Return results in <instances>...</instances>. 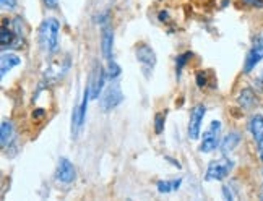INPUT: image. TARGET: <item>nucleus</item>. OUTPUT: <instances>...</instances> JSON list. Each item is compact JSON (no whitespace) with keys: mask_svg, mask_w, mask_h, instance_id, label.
<instances>
[{"mask_svg":"<svg viewBox=\"0 0 263 201\" xmlns=\"http://www.w3.org/2000/svg\"><path fill=\"white\" fill-rule=\"evenodd\" d=\"M59 33H60V23L57 18H47L41 25L39 30V41L43 49L47 52H55L59 49Z\"/></svg>","mask_w":263,"mask_h":201,"instance_id":"obj_1","label":"nucleus"},{"mask_svg":"<svg viewBox=\"0 0 263 201\" xmlns=\"http://www.w3.org/2000/svg\"><path fill=\"white\" fill-rule=\"evenodd\" d=\"M234 167V162L227 157H221L216 161H211L208 164V169H206V175L205 180L206 182H213V180H223L229 175V172Z\"/></svg>","mask_w":263,"mask_h":201,"instance_id":"obj_2","label":"nucleus"},{"mask_svg":"<svg viewBox=\"0 0 263 201\" xmlns=\"http://www.w3.org/2000/svg\"><path fill=\"white\" fill-rule=\"evenodd\" d=\"M109 13L106 12L101 18V26H102V36H101V49L102 55H104L106 60H110L112 57V44H114V33L112 28L109 25Z\"/></svg>","mask_w":263,"mask_h":201,"instance_id":"obj_3","label":"nucleus"},{"mask_svg":"<svg viewBox=\"0 0 263 201\" xmlns=\"http://www.w3.org/2000/svg\"><path fill=\"white\" fill-rule=\"evenodd\" d=\"M135 55H137V60L140 62L142 67H143V72L147 73L148 76V72L153 70L155 65H156V52L151 49V47L148 44H138L137 49H135Z\"/></svg>","mask_w":263,"mask_h":201,"instance_id":"obj_4","label":"nucleus"},{"mask_svg":"<svg viewBox=\"0 0 263 201\" xmlns=\"http://www.w3.org/2000/svg\"><path fill=\"white\" fill-rule=\"evenodd\" d=\"M219 131H221V122L213 120L210 128L206 130V133L203 135V141L200 144V151L202 152H211L218 148L219 144Z\"/></svg>","mask_w":263,"mask_h":201,"instance_id":"obj_5","label":"nucleus"},{"mask_svg":"<svg viewBox=\"0 0 263 201\" xmlns=\"http://www.w3.org/2000/svg\"><path fill=\"white\" fill-rule=\"evenodd\" d=\"M122 101H123V94L119 83H112V85L106 89L104 96H102V109H104V112H109V110H112L119 106Z\"/></svg>","mask_w":263,"mask_h":201,"instance_id":"obj_6","label":"nucleus"},{"mask_svg":"<svg viewBox=\"0 0 263 201\" xmlns=\"http://www.w3.org/2000/svg\"><path fill=\"white\" fill-rule=\"evenodd\" d=\"M206 114V107L203 104H198L192 109L190 114V122H189V138L190 140H197L200 136V128H202L203 117Z\"/></svg>","mask_w":263,"mask_h":201,"instance_id":"obj_7","label":"nucleus"},{"mask_svg":"<svg viewBox=\"0 0 263 201\" xmlns=\"http://www.w3.org/2000/svg\"><path fill=\"white\" fill-rule=\"evenodd\" d=\"M77 178V169L67 157H60L57 164V180L62 183H72Z\"/></svg>","mask_w":263,"mask_h":201,"instance_id":"obj_8","label":"nucleus"},{"mask_svg":"<svg viewBox=\"0 0 263 201\" xmlns=\"http://www.w3.org/2000/svg\"><path fill=\"white\" fill-rule=\"evenodd\" d=\"M261 60H263V44H257V46H253L252 49L248 51V54H247L245 64H244V72L250 73Z\"/></svg>","mask_w":263,"mask_h":201,"instance_id":"obj_9","label":"nucleus"},{"mask_svg":"<svg viewBox=\"0 0 263 201\" xmlns=\"http://www.w3.org/2000/svg\"><path fill=\"white\" fill-rule=\"evenodd\" d=\"M237 102L242 109L250 110L255 104H257V94H255L250 88H244L237 96Z\"/></svg>","mask_w":263,"mask_h":201,"instance_id":"obj_10","label":"nucleus"},{"mask_svg":"<svg viewBox=\"0 0 263 201\" xmlns=\"http://www.w3.org/2000/svg\"><path fill=\"white\" fill-rule=\"evenodd\" d=\"M104 80H106V70L101 65H96V80H94L93 88H91V98L93 99L99 98L102 88H104Z\"/></svg>","mask_w":263,"mask_h":201,"instance_id":"obj_11","label":"nucleus"},{"mask_svg":"<svg viewBox=\"0 0 263 201\" xmlns=\"http://www.w3.org/2000/svg\"><path fill=\"white\" fill-rule=\"evenodd\" d=\"M13 136H15V130L10 120H4L2 125H0V143H2V148H7L12 144Z\"/></svg>","mask_w":263,"mask_h":201,"instance_id":"obj_12","label":"nucleus"},{"mask_svg":"<svg viewBox=\"0 0 263 201\" xmlns=\"http://www.w3.org/2000/svg\"><path fill=\"white\" fill-rule=\"evenodd\" d=\"M20 64H22V59L18 57L17 54H7L4 52L2 54V64H0V68H2V72H0V75L5 76L7 72H10L13 67H18Z\"/></svg>","mask_w":263,"mask_h":201,"instance_id":"obj_13","label":"nucleus"},{"mask_svg":"<svg viewBox=\"0 0 263 201\" xmlns=\"http://www.w3.org/2000/svg\"><path fill=\"white\" fill-rule=\"evenodd\" d=\"M239 143H240V133L239 131H231V133H227L224 136V140L221 141V152L227 154V152H231Z\"/></svg>","mask_w":263,"mask_h":201,"instance_id":"obj_14","label":"nucleus"},{"mask_svg":"<svg viewBox=\"0 0 263 201\" xmlns=\"http://www.w3.org/2000/svg\"><path fill=\"white\" fill-rule=\"evenodd\" d=\"M248 130H250L253 140L260 143L263 140V115H253L248 123Z\"/></svg>","mask_w":263,"mask_h":201,"instance_id":"obj_15","label":"nucleus"},{"mask_svg":"<svg viewBox=\"0 0 263 201\" xmlns=\"http://www.w3.org/2000/svg\"><path fill=\"white\" fill-rule=\"evenodd\" d=\"M181 183H182V178H177V180H159L158 182V191L159 193H171L174 190H179L181 188Z\"/></svg>","mask_w":263,"mask_h":201,"instance_id":"obj_16","label":"nucleus"},{"mask_svg":"<svg viewBox=\"0 0 263 201\" xmlns=\"http://www.w3.org/2000/svg\"><path fill=\"white\" fill-rule=\"evenodd\" d=\"M15 31L9 30L5 25L2 26V31H0V44H2V47H7V46H12L13 41H15Z\"/></svg>","mask_w":263,"mask_h":201,"instance_id":"obj_17","label":"nucleus"},{"mask_svg":"<svg viewBox=\"0 0 263 201\" xmlns=\"http://www.w3.org/2000/svg\"><path fill=\"white\" fill-rule=\"evenodd\" d=\"M89 88L85 89V94H83V101H81V106H80V122H81V127L85 125V119H86V109H88V102H89Z\"/></svg>","mask_w":263,"mask_h":201,"instance_id":"obj_18","label":"nucleus"},{"mask_svg":"<svg viewBox=\"0 0 263 201\" xmlns=\"http://www.w3.org/2000/svg\"><path fill=\"white\" fill-rule=\"evenodd\" d=\"M192 52H185L182 55H179L177 60H176V73H177V78H181V73H182V68L185 67V64L192 59Z\"/></svg>","mask_w":263,"mask_h":201,"instance_id":"obj_19","label":"nucleus"},{"mask_svg":"<svg viewBox=\"0 0 263 201\" xmlns=\"http://www.w3.org/2000/svg\"><path fill=\"white\" fill-rule=\"evenodd\" d=\"M164 114H161V112H158L156 115H155V133L156 135H161L163 131H164Z\"/></svg>","mask_w":263,"mask_h":201,"instance_id":"obj_20","label":"nucleus"},{"mask_svg":"<svg viewBox=\"0 0 263 201\" xmlns=\"http://www.w3.org/2000/svg\"><path fill=\"white\" fill-rule=\"evenodd\" d=\"M119 75H120V67L117 65L114 60H109V65H107V76H109L110 80H115Z\"/></svg>","mask_w":263,"mask_h":201,"instance_id":"obj_21","label":"nucleus"},{"mask_svg":"<svg viewBox=\"0 0 263 201\" xmlns=\"http://www.w3.org/2000/svg\"><path fill=\"white\" fill-rule=\"evenodd\" d=\"M13 30H15V34L18 38H22L25 34V25H23L22 18L20 17H17L15 20H13Z\"/></svg>","mask_w":263,"mask_h":201,"instance_id":"obj_22","label":"nucleus"},{"mask_svg":"<svg viewBox=\"0 0 263 201\" xmlns=\"http://www.w3.org/2000/svg\"><path fill=\"white\" fill-rule=\"evenodd\" d=\"M206 83H208V78H206V73H203V72L197 73V86H198V88H205Z\"/></svg>","mask_w":263,"mask_h":201,"instance_id":"obj_23","label":"nucleus"},{"mask_svg":"<svg viewBox=\"0 0 263 201\" xmlns=\"http://www.w3.org/2000/svg\"><path fill=\"white\" fill-rule=\"evenodd\" d=\"M0 2H2V7L7 10L17 9V0H0Z\"/></svg>","mask_w":263,"mask_h":201,"instance_id":"obj_24","label":"nucleus"},{"mask_svg":"<svg viewBox=\"0 0 263 201\" xmlns=\"http://www.w3.org/2000/svg\"><path fill=\"white\" fill-rule=\"evenodd\" d=\"M244 2L247 5H250V7H258V9H261L263 7V0H244Z\"/></svg>","mask_w":263,"mask_h":201,"instance_id":"obj_25","label":"nucleus"},{"mask_svg":"<svg viewBox=\"0 0 263 201\" xmlns=\"http://www.w3.org/2000/svg\"><path fill=\"white\" fill-rule=\"evenodd\" d=\"M44 115H46V110L44 109H36L33 112V119H43Z\"/></svg>","mask_w":263,"mask_h":201,"instance_id":"obj_26","label":"nucleus"},{"mask_svg":"<svg viewBox=\"0 0 263 201\" xmlns=\"http://www.w3.org/2000/svg\"><path fill=\"white\" fill-rule=\"evenodd\" d=\"M44 4H46V7H47V9L54 10V9H57V4H59V0H44Z\"/></svg>","mask_w":263,"mask_h":201,"instance_id":"obj_27","label":"nucleus"},{"mask_svg":"<svg viewBox=\"0 0 263 201\" xmlns=\"http://www.w3.org/2000/svg\"><path fill=\"white\" fill-rule=\"evenodd\" d=\"M223 195H224V198H226V199H234L232 193H231L229 186H227V185H224V186H223Z\"/></svg>","mask_w":263,"mask_h":201,"instance_id":"obj_28","label":"nucleus"},{"mask_svg":"<svg viewBox=\"0 0 263 201\" xmlns=\"http://www.w3.org/2000/svg\"><path fill=\"white\" fill-rule=\"evenodd\" d=\"M168 18H169L168 12H161V13H159V22H168Z\"/></svg>","mask_w":263,"mask_h":201,"instance_id":"obj_29","label":"nucleus"},{"mask_svg":"<svg viewBox=\"0 0 263 201\" xmlns=\"http://www.w3.org/2000/svg\"><path fill=\"white\" fill-rule=\"evenodd\" d=\"M166 161H169V162H171L172 165H176V167H177V169H181V167H182V165H181V164H179V162L176 161V159H172V157H166Z\"/></svg>","mask_w":263,"mask_h":201,"instance_id":"obj_30","label":"nucleus"},{"mask_svg":"<svg viewBox=\"0 0 263 201\" xmlns=\"http://www.w3.org/2000/svg\"><path fill=\"white\" fill-rule=\"evenodd\" d=\"M258 154H260V159L263 161V140L258 143Z\"/></svg>","mask_w":263,"mask_h":201,"instance_id":"obj_31","label":"nucleus"},{"mask_svg":"<svg viewBox=\"0 0 263 201\" xmlns=\"http://www.w3.org/2000/svg\"><path fill=\"white\" fill-rule=\"evenodd\" d=\"M261 80H263V75H261Z\"/></svg>","mask_w":263,"mask_h":201,"instance_id":"obj_32","label":"nucleus"}]
</instances>
